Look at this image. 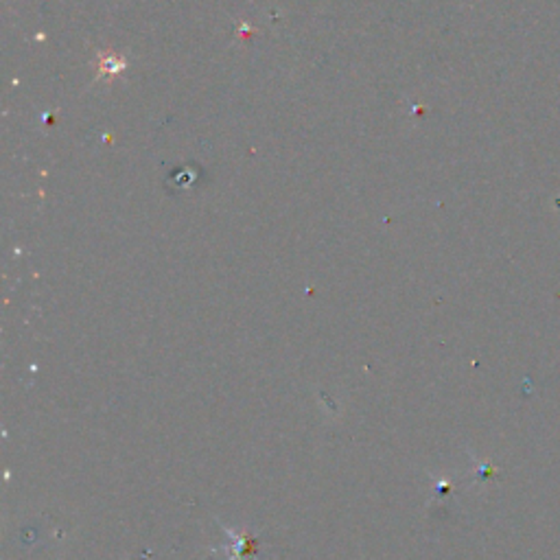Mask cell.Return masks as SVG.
Here are the masks:
<instances>
[{
    "label": "cell",
    "mask_w": 560,
    "mask_h": 560,
    "mask_svg": "<svg viewBox=\"0 0 560 560\" xmlns=\"http://www.w3.org/2000/svg\"><path fill=\"white\" fill-rule=\"evenodd\" d=\"M228 534L235 538V543H230V547H233V556H230V560H245L250 552H254L256 540L250 538L248 534H235L230 530H228Z\"/></svg>",
    "instance_id": "cell-1"
}]
</instances>
